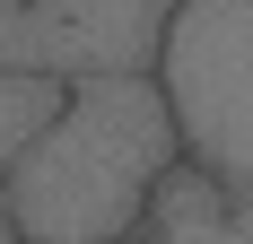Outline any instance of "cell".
<instances>
[{
	"mask_svg": "<svg viewBox=\"0 0 253 244\" xmlns=\"http://www.w3.org/2000/svg\"><path fill=\"white\" fill-rule=\"evenodd\" d=\"M183 0H0V70L114 79L157 70V44Z\"/></svg>",
	"mask_w": 253,
	"mask_h": 244,
	"instance_id": "cell-3",
	"label": "cell"
},
{
	"mask_svg": "<svg viewBox=\"0 0 253 244\" xmlns=\"http://www.w3.org/2000/svg\"><path fill=\"white\" fill-rule=\"evenodd\" d=\"M70 87L79 79H52V70H0V183H9V174L26 166V148L61 122Z\"/></svg>",
	"mask_w": 253,
	"mask_h": 244,
	"instance_id": "cell-5",
	"label": "cell"
},
{
	"mask_svg": "<svg viewBox=\"0 0 253 244\" xmlns=\"http://www.w3.org/2000/svg\"><path fill=\"white\" fill-rule=\"evenodd\" d=\"M149 244H253V192L183 157V166H175V183L157 192Z\"/></svg>",
	"mask_w": 253,
	"mask_h": 244,
	"instance_id": "cell-4",
	"label": "cell"
},
{
	"mask_svg": "<svg viewBox=\"0 0 253 244\" xmlns=\"http://www.w3.org/2000/svg\"><path fill=\"white\" fill-rule=\"evenodd\" d=\"M183 166L175 105L157 70L79 79L61 122L0 183V218L26 244H149L157 192Z\"/></svg>",
	"mask_w": 253,
	"mask_h": 244,
	"instance_id": "cell-1",
	"label": "cell"
},
{
	"mask_svg": "<svg viewBox=\"0 0 253 244\" xmlns=\"http://www.w3.org/2000/svg\"><path fill=\"white\" fill-rule=\"evenodd\" d=\"M0 244H26V236H18V227H9V218H0Z\"/></svg>",
	"mask_w": 253,
	"mask_h": 244,
	"instance_id": "cell-6",
	"label": "cell"
},
{
	"mask_svg": "<svg viewBox=\"0 0 253 244\" xmlns=\"http://www.w3.org/2000/svg\"><path fill=\"white\" fill-rule=\"evenodd\" d=\"M157 87L183 157L253 192V0H183L157 44Z\"/></svg>",
	"mask_w": 253,
	"mask_h": 244,
	"instance_id": "cell-2",
	"label": "cell"
}]
</instances>
